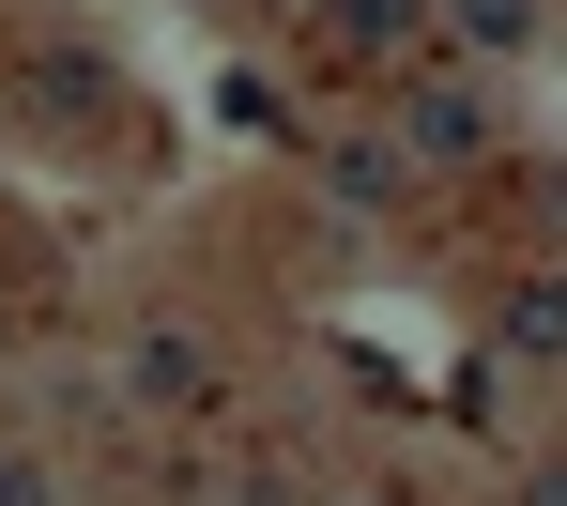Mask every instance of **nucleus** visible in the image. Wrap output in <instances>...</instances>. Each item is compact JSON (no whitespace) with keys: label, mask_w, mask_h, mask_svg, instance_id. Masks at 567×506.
<instances>
[{"label":"nucleus","mask_w":567,"mask_h":506,"mask_svg":"<svg viewBox=\"0 0 567 506\" xmlns=\"http://www.w3.org/2000/svg\"><path fill=\"white\" fill-rule=\"evenodd\" d=\"M369 506H383V492H369Z\"/></svg>","instance_id":"20e7f679"},{"label":"nucleus","mask_w":567,"mask_h":506,"mask_svg":"<svg viewBox=\"0 0 567 506\" xmlns=\"http://www.w3.org/2000/svg\"><path fill=\"white\" fill-rule=\"evenodd\" d=\"M461 31H475V47H491V62H506V47L537 31V0H461Z\"/></svg>","instance_id":"f03ea898"},{"label":"nucleus","mask_w":567,"mask_h":506,"mask_svg":"<svg viewBox=\"0 0 567 506\" xmlns=\"http://www.w3.org/2000/svg\"><path fill=\"white\" fill-rule=\"evenodd\" d=\"M0 506H62V476L47 461H0Z\"/></svg>","instance_id":"7ed1b4c3"},{"label":"nucleus","mask_w":567,"mask_h":506,"mask_svg":"<svg viewBox=\"0 0 567 506\" xmlns=\"http://www.w3.org/2000/svg\"><path fill=\"white\" fill-rule=\"evenodd\" d=\"M123 384H138V400H154V414H185L199 384H215V353H199L185 322H154V338H138V369H123Z\"/></svg>","instance_id":"f257e3e1"}]
</instances>
